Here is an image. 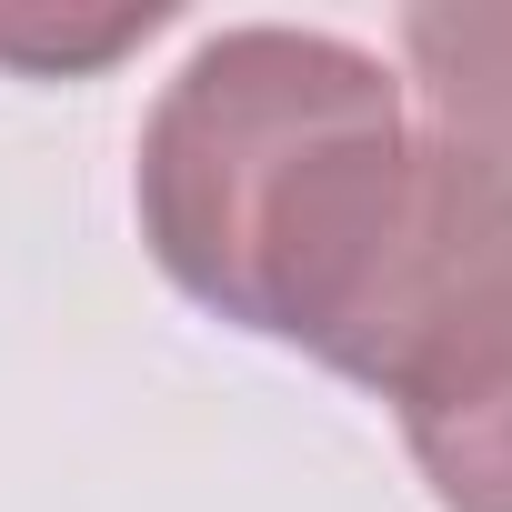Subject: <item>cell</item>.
Wrapping results in <instances>:
<instances>
[{"label": "cell", "mask_w": 512, "mask_h": 512, "mask_svg": "<svg viewBox=\"0 0 512 512\" xmlns=\"http://www.w3.org/2000/svg\"><path fill=\"white\" fill-rule=\"evenodd\" d=\"M412 161L422 141L362 51L221 31L151 111L141 221L191 302L322 352L412 201Z\"/></svg>", "instance_id": "6da1fadb"}, {"label": "cell", "mask_w": 512, "mask_h": 512, "mask_svg": "<svg viewBox=\"0 0 512 512\" xmlns=\"http://www.w3.org/2000/svg\"><path fill=\"white\" fill-rule=\"evenodd\" d=\"M412 432V462L432 472V492L452 512H512V362L492 382H472L462 402L402 422Z\"/></svg>", "instance_id": "3957f363"}, {"label": "cell", "mask_w": 512, "mask_h": 512, "mask_svg": "<svg viewBox=\"0 0 512 512\" xmlns=\"http://www.w3.org/2000/svg\"><path fill=\"white\" fill-rule=\"evenodd\" d=\"M402 51L442 111V141L512 181V11H412Z\"/></svg>", "instance_id": "7a4b0ae2"}]
</instances>
